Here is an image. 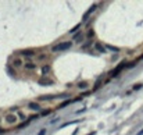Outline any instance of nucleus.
Masks as SVG:
<instances>
[{"mask_svg": "<svg viewBox=\"0 0 143 135\" xmlns=\"http://www.w3.org/2000/svg\"><path fill=\"white\" fill-rule=\"evenodd\" d=\"M79 28H81V24H77V25H75V27H74L72 29H70V34H75V32H77Z\"/></svg>", "mask_w": 143, "mask_h": 135, "instance_id": "a211bd4d", "label": "nucleus"}, {"mask_svg": "<svg viewBox=\"0 0 143 135\" xmlns=\"http://www.w3.org/2000/svg\"><path fill=\"white\" fill-rule=\"evenodd\" d=\"M128 67V64H126V61H122L121 64H118L117 67L114 68V70H111V71L108 72V75H110V78H114V77H117V75H119V72L124 70V68Z\"/></svg>", "mask_w": 143, "mask_h": 135, "instance_id": "f03ea898", "label": "nucleus"}, {"mask_svg": "<svg viewBox=\"0 0 143 135\" xmlns=\"http://www.w3.org/2000/svg\"><path fill=\"white\" fill-rule=\"evenodd\" d=\"M94 49L97 50V52H100V53H106V46H103L101 43H94Z\"/></svg>", "mask_w": 143, "mask_h": 135, "instance_id": "9b49d317", "label": "nucleus"}, {"mask_svg": "<svg viewBox=\"0 0 143 135\" xmlns=\"http://www.w3.org/2000/svg\"><path fill=\"white\" fill-rule=\"evenodd\" d=\"M72 47V42H70V40H67V42H60L58 45H56V46L52 47V52L53 53H57V52H64V50H68Z\"/></svg>", "mask_w": 143, "mask_h": 135, "instance_id": "f257e3e1", "label": "nucleus"}, {"mask_svg": "<svg viewBox=\"0 0 143 135\" xmlns=\"http://www.w3.org/2000/svg\"><path fill=\"white\" fill-rule=\"evenodd\" d=\"M70 103H71V100H65V102H63V103H61V104L58 106V109H64V107H65V106H68Z\"/></svg>", "mask_w": 143, "mask_h": 135, "instance_id": "6ab92c4d", "label": "nucleus"}, {"mask_svg": "<svg viewBox=\"0 0 143 135\" xmlns=\"http://www.w3.org/2000/svg\"><path fill=\"white\" fill-rule=\"evenodd\" d=\"M101 81H103V77H100V78L96 81V84H94V86H93V91H97L99 88L101 86Z\"/></svg>", "mask_w": 143, "mask_h": 135, "instance_id": "2eb2a0df", "label": "nucleus"}, {"mask_svg": "<svg viewBox=\"0 0 143 135\" xmlns=\"http://www.w3.org/2000/svg\"><path fill=\"white\" fill-rule=\"evenodd\" d=\"M50 70H52V67H50L49 64H45V66L42 67V77H43V78H46V77L49 75Z\"/></svg>", "mask_w": 143, "mask_h": 135, "instance_id": "0eeeda50", "label": "nucleus"}, {"mask_svg": "<svg viewBox=\"0 0 143 135\" xmlns=\"http://www.w3.org/2000/svg\"><path fill=\"white\" fill-rule=\"evenodd\" d=\"M85 36H84V34H82V32H78V34H75V35H74V40H75V42H82V39H84Z\"/></svg>", "mask_w": 143, "mask_h": 135, "instance_id": "f8f14e48", "label": "nucleus"}, {"mask_svg": "<svg viewBox=\"0 0 143 135\" xmlns=\"http://www.w3.org/2000/svg\"><path fill=\"white\" fill-rule=\"evenodd\" d=\"M7 71H8V72H10V75H14V74H15V71H13V70H11V68H10V67H8V68H7Z\"/></svg>", "mask_w": 143, "mask_h": 135, "instance_id": "bb28decb", "label": "nucleus"}, {"mask_svg": "<svg viewBox=\"0 0 143 135\" xmlns=\"http://www.w3.org/2000/svg\"><path fill=\"white\" fill-rule=\"evenodd\" d=\"M38 118H39L38 114H33V116H31V117H29V120H38Z\"/></svg>", "mask_w": 143, "mask_h": 135, "instance_id": "4be33fe9", "label": "nucleus"}, {"mask_svg": "<svg viewBox=\"0 0 143 135\" xmlns=\"http://www.w3.org/2000/svg\"><path fill=\"white\" fill-rule=\"evenodd\" d=\"M136 135H143V130H140V131L138 132V134H136Z\"/></svg>", "mask_w": 143, "mask_h": 135, "instance_id": "c85d7f7f", "label": "nucleus"}, {"mask_svg": "<svg viewBox=\"0 0 143 135\" xmlns=\"http://www.w3.org/2000/svg\"><path fill=\"white\" fill-rule=\"evenodd\" d=\"M142 84H138V85H135V86H133V89H135V91H138V89H140V88H142Z\"/></svg>", "mask_w": 143, "mask_h": 135, "instance_id": "b1692460", "label": "nucleus"}, {"mask_svg": "<svg viewBox=\"0 0 143 135\" xmlns=\"http://www.w3.org/2000/svg\"><path fill=\"white\" fill-rule=\"evenodd\" d=\"M11 66H13L14 68H20V67H22V66H25V64H24V61H22L20 57H15L14 60L11 61Z\"/></svg>", "mask_w": 143, "mask_h": 135, "instance_id": "423d86ee", "label": "nucleus"}, {"mask_svg": "<svg viewBox=\"0 0 143 135\" xmlns=\"http://www.w3.org/2000/svg\"><path fill=\"white\" fill-rule=\"evenodd\" d=\"M3 132H6V130H4V128H1V127H0V134H3Z\"/></svg>", "mask_w": 143, "mask_h": 135, "instance_id": "cd10ccee", "label": "nucleus"}, {"mask_svg": "<svg viewBox=\"0 0 143 135\" xmlns=\"http://www.w3.org/2000/svg\"><path fill=\"white\" fill-rule=\"evenodd\" d=\"M50 114V110H42L40 111V116H49Z\"/></svg>", "mask_w": 143, "mask_h": 135, "instance_id": "412c9836", "label": "nucleus"}, {"mask_svg": "<svg viewBox=\"0 0 143 135\" xmlns=\"http://www.w3.org/2000/svg\"><path fill=\"white\" fill-rule=\"evenodd\" d=\"M78 88H79V89H86L87 88V86H89V84H87V82L86 81H82V82H78Z\"/></svg>", "mask_w": 143, "mask_h": 135, "instance_id": "dca6fc26", "label": "nucleus"}, {"mask_svg": "<svg viewBox=\"0 0 143 135\" xmlns=\"http://www.w3.org/2000/svg\"><path fill=\"white\" fill-rule=\"evenodd\" d=\"M20 53H21L22 56H25V57L36 56V52H33V50H31V49H28V50H22V52H20Z\"/></svg>", "mask_w": 143, "mask_h": 135, "instance_id": "9d476101", "label": "nucleus"}, {"mask_svg": "<svg viewBox=\"0 0 143 135\" xmlns=\"http://www.w3.org/2000/svg\"><path fill=\"white\" fill-rule=\"evenodd\" d=\"M96 8H97V4H92V7L89 8V10H87L86 13L84 14V17H82V21H87V20H89V15H90L92 13H93V11L96 10Z\"/></svg>", "mask_w": 143, "mask_h": 135, "instance_id": "39448f33", "label": "nucleus"}, {"mask_svg": "<svg viewBox=\"0 0 143 135\" xmlns=\"http://www.w3.org/2000/svg\"><path fill=\"white\" fill-rule=\"evenodd\" d=\"M36 60H38V61L47 60V53H39V54H36Z\"/></svg>", "mask_w": 143, "mask_h": 135, "instance_id": "ddd939ff", "label": "nucleus"}, {"mask_svg": "<svg viewBox=\"0 0 143 135\" xmlns=\"http://www.w3.org/2000/svg\"><path fill=\"white\" fill-rule=\"evenodd\" d=\"M4 120H6V123H7V124H15V123H17V120H18V116L17 114H14V113H8L7 116H6V118H4Z\"/></svg>", "mask_w": 143, "mask_h": 135, "instance_id": "7ed1b4c3", "label": "nucleus"}, {"mask_svg": "<svg viewBox=\"0 0 143 135\" xmlns=\"http://www.w3.org/2000/svg\"><path fill=\"white\" fill-rule=\"evenodd\" d=\"M27 125H28V123H22V124H20V125H18V130H21V128L27 127Z\"/></svg>", "mask_w": 143, "mask_h": 135, "instance_id": "5701e85b", "label": "nucleus"}, {"mask_svg": "<svg viewBox=\"0 0 143 135\" xmlns=\"http://www.w3.org/2000/svg\"><path fill=\"white\" fill-rule=\"evenodd\" d=\"M93 36H94V31H93V29H89V31H87V38H90V39H92Z\"/></svg>", "mask_w": 143, "mask_h": 135, "instance_id": "aec40b11", "label": "nucleus"}, {"mask_svg": "<svg viewBox=\"0 0 143 135\" xmlns=\"http://www.w3.org/2000/svg\"><path fill=\"white\" fill-rule=\"evenodd\" d=\"M28 107L31 109V110H36V111L40 110V104H39L38 102H29V103H28Z\"/></svg>", "mask_w": 143, "mask_h": 135, "instance_id": "6e6552de", "label": "nucleus"}, {"mask_svg": "<svg viewBox=\"0 0 143 135\" xmlns=\"http://www.w3.org/2000/svg\"><path fill=\"white\" fill-rule=\"evenodd\" d=\"M53 79H50V78H47V77H46V78H39L38 79V84L39 85H42V86H49V85H53Z\"/></svg>", "mask_w": 143, "mask_h": 135, "instance_id": "20e7f679", "label": "nucleus"}, {"mask_svg": "<svg viewBox=\"0 0 143 135\" xmlns=\"http://www.w3.org/2000/svg\"><path fill=\"white\" fill-rule=\"evenodd\" d=\"M106 49H110V50H113V52H115V53H118V52H119V49H118V47H115V46H110V45H107V46H106Z\"/></svg>", "mask_w": 143, "mask_h": 135, "instance_id": "f3484780", "label": "nucleus"}, {"mask_svg": "<svg viewBox=\"0 0 143 135\" xmlns=\"http://www.w3.org/2000/svg\"><path fill=\"white\" fill-rule=\"evenodd\" d=\"M56 96H53V95H45V96H40L39 98V102H43V100H52V99H54Z\"/></svg>", "mask_w": 143, "mask_h": 135, "instance_id": "4468645a", "label": "nucleus"}, {"mask_svg": "<svg viewBox=\"0 0 143 135\" xmlns=\"http://www.w3.org/2000/svg\"><path fill=\"white\" fill-rule=\"evenodd\" d=\"M38 135H46V130H45V128H42V130L39 131V134H38Z\"/></svg>", "mask_w": 143, "mask_h": 135, "instance_id": "393cba45", "label": "nucleus"}, {"mask_svg": "<svg viewBox=\"0 0 143 135\" xmlns=\"http://www.w3.org/2000/svg\"><path fill=\"white\" fill-rule=\"evenodd\" d=\"M25 70H28V71H33L36 70V63H32V61H28V63H25Z\"/></svg>", "mask_w": 143, "mask_h": 135, "instance_id": "1a4fd4ad", "label": "nucleus"}, {"mask_svg": "<svg viewBox=\"0 0 143 135\" xmlns=\"http://www.w3.org/2000/svg\"><path fill=\"white\" fill-rule=\"evenodd\" d=\"M18 117L21 118V120H24V118H25V116H24V113H21V111H18Z\"/></svg>", "mask_w": 143, "mask_h": 135, "instance_id": "a878e982", "label": "nucleus"}]
</instances>
